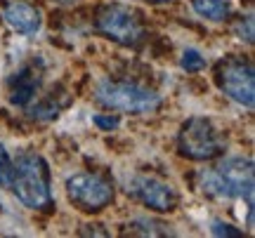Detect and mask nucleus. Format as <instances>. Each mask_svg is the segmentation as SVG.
Returning a JSON list of instances; mask_svg holds the SVG:
<instances>
[{"mask_svg":"<svg viewBox=\"0 0 255 238\" xmlns=\"http://www.w3.org/2000/svg\"><path fill=\"white\" fill-rule=\"evenodd\" d=\"M12 193L31 210H47L52 205L50 191V170L43 156L38 154H21L17 163H12Z\"/></svg>","mask_w":255,"mask_h":238,"instance_id":"obj_1","label":"nucleus"},{"mask_svg":"<svg viewBox=\"0 0 255 238\" xmlns=\"http://www.w3.org/2000/svg\"><path fill=\"white\" fill-rule=\"evenodd\" d=\"M95 97L102 106L126 113H151L161 106V94L137 82H102Z\"/></svg>","mask_w":255,"mask_h":238,"instance_id":"obj_2","label":"nucleus"},{"mask_svg":"<svg viewBox=\"0 0 255 238\" xmlns=\"http://www.w3.org/2000/svg\"><path fill=\"white\" fill-rule=\"evenodd\" d=\"M66 196L81 212H100L114 201V186L100 174L81 172L66 179Z\"/></svg>","mask_w":255,"mask_h":238,"instance_id":"obj_3","label":"nucleus"},{"mask_svg":"<svg viewBox=\"0 0 255 238\" xmlns=\"http://www.w3.org/2000/svg\"><path fill=\"white\" fill-rule=\"evenodd\" d=\"M180 154L191 160H210L222 154V139L208 118H189L180 130Z\"/></svg>","mask_w":255,"mask_h":238,"instance_id":"obj_4","label":"nucleus"},{"mask_svg":"<svg viewBox=\"0 0 255 238\" xmlns=\"http://www.w3.org/2000/svg\"><path fill=\"white\" fill-rule=\"evenodd\" d=\"M97 28L111 40H116L121 45H137L144 31L137 14L126 5H107L97 14Z\"/></svg>","mask_w":255,"mask_h":238,"instance_id":"obj_5","label":"nucleus"},{"mask_svg":"<svg viewBox=\"0 0 255 238\" xmlns=\"http://www.w3.org/2000/svg\"><path fill=\"white\" fill-rule=\"evenodd\" d=\"M218 82L229 99H234L241 106H253L255 101V78L253 66L241 59H227L218 69Z\"/></svg>","mask_w":255,"mask_h":238,"instance_id":"obj_6","label":"nucleus"},{"mask_svg":"<svg viewBox=\"0 0 255 238\" xmlns=\"http://www.w3.org/2000/svg\"><path fill=\"white\" fill-rule=\"evenodd\" d=\"M135 201H139L142 205H146L149 210L156 212H170L177 208L180 196L168 182H161L156 177H132L128 182L126 189Z\"/></svg>","mask_w":255,"mask_h":238,"instance_id":"obj_7","label":"nucleus"},{"mask_svg":"<svg viewBox=\"0 0 255 238\" xmlns=\"http://www.w3.org/2000/svg\"><path fill=\"white\" fill-rule=\"evenodd\" d=\"M215 172L227 189L229 201L246 198V203H253V160L251 158L232 156L227 160H222L220 167H215Z\"/></svg>","mask_w":255,"mask_h":238,"instance_id":"obj_8","label":"nucleus"},{"mask_svg":"<svg viewBox=\"0 0 255 238\" xmlns=\"http://www.w3.org/2000/svg\"><path fill=\"white\" fill-rule=\"evenodd\" d=\"M2 19L7 21V26L14 33H21V36H36L40 31V26H43L40 9L28 5V2H19V0H12V2L5 5Z\"/></svg>","mask_w":255,"mask_h":238,"instance_id":"obj_9","label":"nucleus"},{"mask_svg":"<svg viewBox=\"0 0 255 238\" xmlns=\"http://www.w3.org/2000/svg\"><path fill=\"white\" fill-rule=\"evenodd\" d=\"M38 87H40V74L33 66H26L9 82V101L14 106H26L28 101L36 97Z\"/></svg>","mask_w":255,"mask_h":238,"instance_id":"obj_10","label":"nucleus"},{"mask_svg":"<svg viewBox=\"0 0 255 238\" xmlns=\"http://www.w3.org/2000/svg\"><path fill=\"white\" fill-rule=\"evenodd\" d=\"M194 12L210 21H225L232 14V2L229 0H191Z\"/></svg>","mask_w":255,"mask_h":238,"instance_id":"obj_11","label":"nucleus"},{"mask_svg":"<svg viewBox=\"0 0 255 238\" xmlns=\"http://www.w3.org/2000/svg\"><path fill=\"white\" fill-rule=\"evenodd\" d=\"M130 231L135 234H142V236H175V231L163 224V222H156V220H146V217H137L130 224Z\"/></svg>","mask_w":255,"mask_h":238,"instance_id":"obj_12","label":"nucleus"},{"mask_svg":"<svg viewBox=\"0 0 255 238\" xmlns=\"http://www.w3.org/2000/svg\"><path fill=\"white\" fill-rule=\"evenodd\" d=\"M64 104H66V99H57L55 94H50V97H45L43 101H38L36 106L28 111V116L33 120H52L59 116V111H62Z\"/></svg>","mask_w":255,"mask_h":238,"instance_id":"obj_13","label":"nucleus"},{"mask_svg":"<svg viewBox=\"0 0 255 238\" xmlns=\"http://www.w3.org/2000/svg\"><path fill=\"white\" fill-rule=\"evenodd\" d=\"M199 182H201V191L206 193V196L218 198V201H229L227 189H225V184H222V179L218 177L215 170H206V172H201Z\"/></svg>","mask_w":255,"mask_h":238,"instance_id":"obj_14","label":"nucleus"},{"mask_svg":"<svg viewBox=\"0 0 255 238\" xmlns=\"http://www.w3.org/2000/svg\"><path fill=\"white\" fill-rule=\"evenodd\" d=\"M180 66H182L187 74H196V71H203V69H206V57L201 55L199 50L189 47V50H184V52H182Z\"/></svg>","mask_w":255,"mask_h":238,"instance_id":"obj_15","label":"nucleus"},{"mask_svg":"<svg viewBox=\"0 0 255 238\" xmlns=\"http://www.w3.org/2000/svg\"><path fill=\"white\" fill-rule=\"evenodd\" d=\"M9 179H12V158L5 151V147L0 144V189L9 186Z\"/></svg>","mask_w":255,"mask_h":238,"instance_id":"obj_16","label":"nucleus"},{"mask_svg":"<svg viewBox=\"0 0 255 238\" xmlns=\"http://www.w3.org/2000/svg\"><path fill=\"white\" fill-rule=\"evenodd\" d=\"M237 36L241 38V40H246L248 45H251V43H253V17H251V14H248L246 19H241V21H239L237 24Z\"/></svg>","mask_w":255,"mask_h":238,"instance_id":"obj_17","label":"nucleus"},{"mask_svg":"<svg viewBox=\"0 0 255 238\" xmlns=\"http://www.w3.org/2000/svg\"><path fill=\"white\" fill-rule=\"evenodd\" d=\"M210 231H213L215 236H241V231L234 229L232 224H227V222H222V220H213Z\"/></svg>","mask_w":255,"mask_h":238,"instance_id":"obj_18","label":"nucleus"},{"mask_svg":"<svg viewBox=\"0 0 255 238\" xmlns=\"http://www.w3.org/2000/svg\"><path fill=\"white\" fill-rule=\"evenodd\" d=\"M95 125H97V128H102V130H114V128H119V116H102V113H97V116H95Z\"/></svg>","mask_w":255,"mask_h":238,"instance_id":"obj_19","label":"nucleus"},{"mask_svg":"<svg viewBox=\"0 0 255 238\" xmlns=\"http://www.w3.org/2000/svg\"><path fill=\"white\" fill-rule=\"evenodd\" d=\"M57 2H62V5H73V2H78V0H57Z\"/></svg>","mask_w":255,"mask_h":238,"instance_id":"obj_20","label":"nucleus"},{"mask_svg":"<svg viewBox=\"0 0 255 238\" xmlns=\"http://www.w3.org/2000/svg\"><path fill=\"white\" fill-rule=\"evenodd\" d=\"M151 2H170V0H151Z\"/></svg>","mask_w":255,"mask_h":238,"instance_id":"obj_21","label":"nucleus"}]
</instances>
